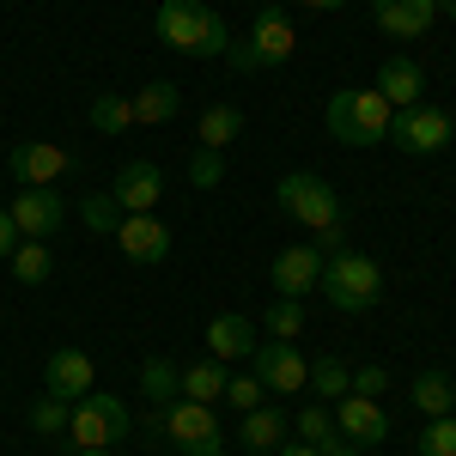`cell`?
I'll list each match as a JSON object with an SVG mask.
<instances>
[{"label": "cell", "instance_id": "cell-1", "mask_svg": "<svg viewBox=\"0 0 456 456\" xmlns=\"http://www.w3.org/2000/svg\"><path fill=\"white\" fill-rule=\"evenodd\" d=\"M159 37L176 55H195V61H225V43H232L225 19L201 0H165L159 6Z\"/></svg>", "mask_w": 456, "mask_h": 456}, {"label": "cell", "instance_id": "cell-2", "mask_svg": "<svg viewBox=\"0 0 456 456\" xmlns=\"http://www.w3.org/2000/svg\"><path fill=\"white\" fill-rule=\"evenodd\" d=\"M322 116H329V134L341 146H378V141H389V122H395V110L378 98V86H347V92H335Z\"/></svg>", "mask_w": 456, "mask_h": 456}, {"label": "cell", "instance_id": "cell-3", "mask_svg": "<svg viewBox=\"0 0 456 456\" xmlns=\"http://www.w3.org/2000/svg\"><path fill=\"white\" fill-rule=\"evenodd\" d=\"M316 292L335 305V311H371L378 298H384V268L371 262V256H359V249H341V256H329L322 262V281Z\"/></svg>", "mask_w": 456, "mask_h": 456}, {"label": "cell", "instance_id": "cell-4", "mask_svg": "<svg viewBox=\"0 0 456 456\" xmlns=\"http://www.w3.org/2000/svg\"><path fill=\"white\" fill-rule=\"evenodd\" d=\"M128 432H134V420H128V402H122V395L92 389V395L73 402V420H68L73 451H116Z\"/></svg>", "mask_w": 456, "mask_h": 456}, {"label": "cell", "instance_id": "cell-5", "mask_svg": "<svg viewBox=\"0 0 456 456\" xmlns=\"http://www.w3.org/2000/svg\"><path fill=\"white\" fill-rule=\"evenodd\" d=\"M292 49H298V31H292V19H286V6H262L244 43H225V61L238 73H256V68L292 61Z\"/></svg>", "mask_w": 456, "mask_h": 456}, {"label": "cell", "instance_id": "cell-6", "mask_svg": "<svg viewBox=\"0 0 456 456\" xmlns=\"http://www.w3.org/2000/svg\"><path fill=\"white\" fill-rule=\"evenodd\" d=\"M274 201H281V213H292L298 225H311L316 238L341 225V195H335V183H322L316 171L281 176V183H274Z\"/></svg>", "mask_w": 456, "mask_h": 456}, {"label": "cell", "instance_id": "cell-7", "mask_svg": "<svg viewBox=\"0 0 456 456\" xmlns=\"http://www.w3.org/2000/svg\"><path fill=\"white\" fill-rule=\"evenodd\" d=\"M165 444L183 456H219L225 451V432H219L208 402H183L176 395L171 408H165Z\"/></svg>", "mask_w": 456, "mask_h": 456}, {"label": "cell", "instance_id": "cell-8", "mask_svg": "<svg viewBox=\"0 0 456 456\" xmlns=\"http://www.w3.org/2000/svg\"><path fill=\"white\" fill-rule=\"evenodd\" d=\"M389 141L402 146V152H444L456 141V122L444 116L438 104H414V110H395V122H389Z\"/></svg>", "mask_w": 456, "mask_h": 456}, {"label": "cell", "instance_id": "cell-9", "mask_svg": "<svg viewBox=\"0 0 456 456\" xmlns=\"http://www.w3.org/2000/svg\"><path fill=\"white\" fill-rule=\"evenodd\" d=\"M6 165H12V183L19 189H55L73 171V152L55 146V141H19L6 152Z\"/></svg>", "mask_w": 456, "mask_h": 456}, {"label": "cell", "instance_id": "cell-10", "mask_svg": "<svg viewBox=\"0 0 456 456\" xmlns=\"http://www.w3.org/2000/svg\"><path fill=\"white\" fill-rule=\"evenodd\" d=\"M249 371L262 378V389H274V395H298V389L311 384V359L292 347V341H262V347L249 353Z\"/></svg>", "mask_w": 456, "mask_h": 456}, {"label": "cell", "instance_id": "cell-11", "mask_svg": "<svg viewBox=\"0 0 456 456\" xmlns=\"http://www.w3.org/2000/svg\"><path fill=\"white\" fill-rule=\"evenodd\" d=\"M43 389L61 395V402L92 395V389H98V359H92L86 347H55V353H49V365H43Z\"/></svg>", "mask_w": 456, "mask_h": 456}, {"label": "cell", "instance_id": "cell-12", "mask_svg": "<svg viewBox=\"0 0 456 456\" xmlns=\"http://www.w3.org/2000/svg\"><path fill=\"white\" fill-rule=\"evenodd\" d=\"M322 249L316 244H286L281 256H274V268H268V281H274V292L281 298H305V292H316V281H322Z\"/></svg>", "mask_w": 456, "mask_h": 456}, {"label": "cell", "instance_id": "cell-13", "mask_svg": "<svg viewBox=\"0 0 456 456\" xmlns=\"http://www.w3.org/2000/svg\"><path fill=\"white\" fill-rule=\"evenodd\" d=\"M335 432L341 438H353L359 451L365 444H384L389 438V414H384V402H371V395H341V408H335Z\"/></svg>", "mask_w": 456, "mask_h": 456}, {"label": "cell", "instance_id": "cell-14", "mask_svg": "<svg viewBox=\"0 0 456 456\" xmlns=\"http://www.w3.org/2000/svg\"><path fill=\"white\" fill-rule=\"evenodd\" d=\"M116 244H122V256H128V262L152 268V262H165V256H171V232H165L152 213H122V225H116Z\"/></svg>", "mask_w": 456, "mask_h": 456}, {"label": "cell", "instance_id": "cell-15", "mask_svg": "<svg viewBox=\"0 0 456 456\" xmlns=\"http://www.w3.org/2000/svg\"><path fill=\"white\" fill-rule=\"evenodd\" d=\"M12 225H19V238H43V244H49V232H55V225H61V195H55V189H19V195H12Z\"/></svg>", "mask_w": 456, "mask_h": 456}, {"label": "cell", "instance_id": "cell-16", "mask_svg": "<svg viewBox=\"0 0 456 456\" xmlns=\"http://www.w3.org/2000/svg\"><path fill=\"white\" fill-rule=\"evenodd\" d=\"M110 195H116V208H122V213H152V208H159V195H165V176H159V165L134 159V165L116 171Z\"/></svg>", "mask_w": 456, "mask_h": 456}, {"label": "cell", "instance_id": "cell-17", "mask_svg": "<svg viewBox=\"0 0 456 456\" xmlns=\"http://www.w3.org/2000/svg\"><path fill=\"white\" fill-rule=\"evenodd\" d=\"M371 19H378L389 37L414 43V37L432 31V19H438V0H371Z\"/></svg>", "mask_w": 456, "mask_h": 456}, {"label": "cell", "instance_id": "cell-18", "mask_svg": "<svg viewBox=\"0 0 456 456\" xmlns=\"http://www.w3.org/2000/svg\"><path fill=\"white\" fill-rule=\"evenodd\" d=\"M426 92V73L420 61H408V55H389L384 68H378V98H384L389 110H414Z\"/></svg>", "mask_w": 456, "mask_h": 456}, {"label": "cell", "instance_id": "cell-19", "mask_svg": "<svg viewBox=\"0 0 456 456\" xmlns=\"http://www.w3.org/2000/svg\"><path fill=\"white\" fill-rule=\"evenodd\" d=\"M256 347H262V341H256V329H249L244 316L225 311V316H213V322H208V353L219 359V365H244Z\"/></svg>", "mask_w": 456, "mask_h": 456}, {"label": "cell", "instance_id": "cell-20", "mask_svg": "<svg viewBox=\"0 0 456 456\" xmlns=\"http://www.w3.org/2000/svg\"><path fill=\"white\" fill-rule=\"evenodd\" d=\"M225 378H232V371H225V365H219V359H201V365H183V371H176V395H183V402H219V395H225Z\"/></svg>", "mask_w": 456, "mask_h": 456}, {"label": "cell", "instance_id": "cell-21", "mask_svg": "<svg viewBox=\"0 0 456 456\" xmlns=\"http://www.w3.org/2000/svg\"><path fill=\"white\" fill-rule=\"evenodd\" d=\"M244 141V110L238 104H213L201 122H195V146H213V152H225V146Z\"/></svg>", "mask_w": 456, "mask_h": 456}, {"label": "cell", "instance_id": "cell-22", "mask_svg": "<svg viewBox=\"0 0 456 456\" xmlns=\"http://www.w3.org/2000/svg\"><path fill=\"white\" fill-rule=\"evenodd\" d=\"M134 104V122H146V128H159V122H171L176 110H183V92H176L171 79H146L141 92L128 98Z\"/></svg>", "mask_w": 456, "mask_h": 456}, {"label": "cell", "instance_id": "cell-23", "mask_svg": "<svg viewBox=\"0 0 456 456\" xmlns=\"http://www.w3.org/2000/svg\"><path fill=\"white\" fill-rule=\"evenodd\" d=\"M286 432H292V420H286L281 408H249L244 414V451H281L286 444Z\"/></svg>", "mask_w": 456, "mask_h": 456}, {"label": "cell", "instance_id": "cell-24", "mask_svg": "<svg viewBox=\"0 0 456 456\" xmlns=\"http://www.w3.org/2000/svg\"><path fill=\"white\" fill-rule=\"evenodd\" d=\"M408 395H414V408H420L426 420H438V414H451V408H456V384H451V371H420Z\"/></svg>", "mask_w": 456, "mask_h": 456}, {"label": "cell", "instance_id": "cell-25", "mask_svg": "<svg viewBox=\"0 0 456 456\" xmlns=\"http://www.w3.org/2000/svg\"><path fill=\"white\" fill-rule=\"evenodd\" d=\"M6 262H12V281H19V286H43V281H49V268H55V256H49L43 238H25Z\"/></svg>", "mask_w": 456, "mask_h": 456}, {"label": "cell", "instance_id": "cell-26", "mask_svg": "<svg viewBox=\"0 0 456 456\" xmlns=\"http://www.w3.org/2000/svg\"><path fill=\"white\" fill-rule=\"evenodd\" d=\"M92 128H98V134H128V128H134V104H128L122 92H98V98H92Z\"/></svg>", "mask_w": 456, "mask_h": 456}, {"label": "cell", "instance_id": "cell-27", "mask_svg": "<svg viewBox=\"0 0 456 456\" xmlns=\"http://www.w3.org/2000/svg\"><path fill=\"white\" fill-rule=\"evenodd\" d=\"M316 395V402H341L353 389V371L341 365V359H311V384H305Z\"/></svg>", "mask_w": 456, "mask_h": 456}, {"label": "cell", "instance_id": "cell-28", "mask_svg": "<svg viewBox=\"0 0 456 456\" xmlns=\"http://www.w3.org/2000/svg\"><path fill=\"white\" fill-rule=\"evenodd\" d=\"M262 329H268V341H298L305 335V305L298 298H274L268 316H262Z\"/></svg>", "mask_w": 456, "mask_h": 456}, {"label": "cell", "instance_id": "cell-29", "mask_svg": "<svg viewBox=\"0 0 456 456\" xmlns=\"http://www.w3.org/2000/svg\"><path fill=\"white\" fill-rule=\"evenodd\" d=\"M68 420H73V402H61V395L43 389V402L31 408V432L37 438H68Z\"/></svg>", "mask_w": 456, "mask_h": 456}, {"label": "cell", "instance_id": "cell-30", "mask_svg": "<svg viewBox=\"0 0 456 456\" xmlns=\"http://www.w3.org/2000/svg\"><path fill=\"white\" fill-rule=\"evenodd\" d=\"M292 432H298L305 444H316V451H329V444H335V414H329V402H311V408L292 420Z\"/></svg>", "mask_w": 456, "mask_h": 456}, {"label": "cell", "instance_id": "cell-31", "mask_svg": "<svg viewBox=\"0 0 456 456\" xmlns=\"http://www.w3.org/2000/svg\"><path fill=\"white\" fill-rule=\"evenodd\" d=\"M79 219H86L92 232L116 238V225H122V208H116V195H110V189H98V195H86V201H79Z\"/></svg>", "mask_w": 456, "mask_h": 456}, {"label": "cell", "instance_id": "cell-32", "mask_svg": "<svg viewBox=\"0 0 456 456\" xmlns=\"http://www.w3.org/2000/svg\"><path fill=\"white\" fill-rule=\"evenodd\" d=\"M420 456H456V414H438L420 426Z\"/></svg>", "mask_w": 456, "mask_h": 456}, {"label": "cell", "instance_id": "cell-33", "mask_svg": "<svg viewBox=\"0 0 456 456\" xmlns=\"http://www.w3.org/2000/svg\"><path fill=\"white\" fill-rule=\"evenodd\" d=\"M141 389L152 402H176V365L171 359H146L141 365Z\"/></svg>", "mask_w": 456, "mask_h": 456}, {"label": "cell", "instance_id": "cell-34", "mask_svg": "<svg viewBox=\"0 0 456 456\" xmlns=\"http://www.w3.org/2000/svg\"><path fill=\"white\" fill-rule=\"evenodd\" d=\"M219 176H225V159H219L213 146H195V152H189V183H195V189H219Z\"/></svg>", "mask_w": 456, "mask_h": 456}, {"label": "cell", "instance_id": "cell-35", "mask_svg": "<svg viewBox=\"0 0 456 456\" xmlns=\"http://www.w3.org/2000/svg\"><path fill=\"white\" fill-rule=\"evenodd\" d=\"M262 395H268V389H262V378H256V371H249V378H225V402H232L238 414L262 408Z\"/></svg>", "mask_w": 456, "mask_h": 456}, {"label": "cell", "instance_id": "cell-36", "mask_svg": "<svg viewBox=\"0 0 456 456\" xmlns=\"http://www.w3.org/2000/svg\"><path fill=\"white\" fill-rule=\"evenodd\" d=\"M353 395L384 402V395H389V371H384V365H359V371H353Z\"/></svg>", "mask_w": 456, "mask_h": 456}, {"label": "cell", "instance_id": "cell-37", "mask_svg": "<svg viewBox=\"0 0 456 456\" xmlns=\"http://www.w3.org/2000/svg\"><path fill=\"white\" fill-rule=\"evenodd\" d=\"M19 244H25V238H19V225H12V213L0 208V256H12Z\"/></svg>", "mask_w": 456, "mask_h": 456}, {"label": "cell", "instance_id": "cell-38", "mask_svg": "<svg viewBox=\"0 0 456 456\" xmlns=\"http://www.w3.org/2000/svg\"><path fill=\"white\" fill-rule=\"evenodd\" d=\"M274 456H322V451H316V444H305V438H286Z\"/></svg>", "mask_w": 456, "mask_h": 456}, {"label": "cell", "instance_id": "cell-39", "mask_svg": "<svg viewBox=\"0 0 456 456\" xmlns=\"http://www.w3.org/2000/svg\"><path fill=\"white\" fill-rule=\"evenodd\" d=\"M322 456H365V451H359V444H341V438H335V444H329Z\"/></svg>", "mask_w": 456, "mask_h": 456}, {"label": "cell", "instance_id": "cell-40", "mask_svg": "<svg viewBox=\"0 0 456 456\" xmlns=\"http://www.w3.org/2000/svg\"><path fill=\"white\" fill-rule=\"evenodd\" d=\"M298 6H341V0H298Z\"/></svg>", "mask_w": 456, "mask_h": 456}, {"label": "cell", "instance_id": "cell-41", "mask_svg": "<svg viewBox=\"0 0 456 456\" xmlns=\"http://www.w3.org/2000/svg\"><path fill=\"white\" fill-rule=\"evenodd\" d=\"M438 12H451V19H456V0H438Z\"/></svg>", "mask_w": 456, "mask_h": 456}, {"label": "cell", "instance_id": "cell-42", "mask_svg": "<svg viewBox=\"0 0 456 456\" xmlns=\"http://www.w3.org/2000/svg\"><path fill=\"white\" fill-rule=\"evenodd\" d=\"M73 456H116V451H73Z\"/></svg>", "mask_w": 456, "mask_h": 456}]
</instances>
